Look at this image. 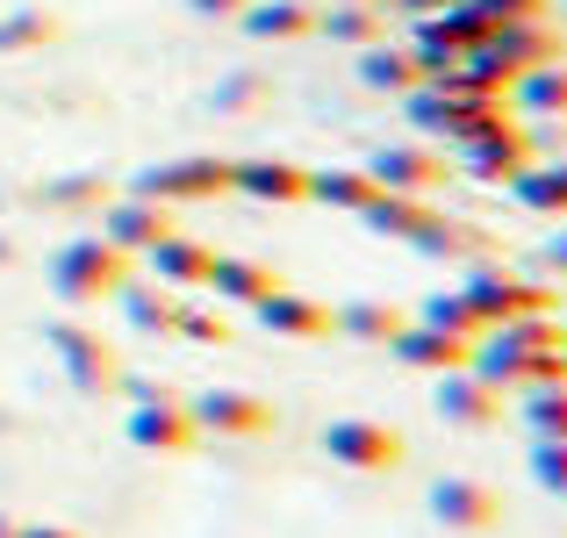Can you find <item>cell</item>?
Segmentation results:
<instances>
[{
  "label": "cell",
  "mask_w": 567,
  "mask_h": 538,
  "mask_svg": "<svg viewBox=\"0 0 567 538\" xmlns=\"http://www.w3.org/2000/svg\"><path fill=\"white\" fill-rule=\"evenodd\" d=\"M123 280H130V251H115L109 237H80V245H65L51 259V288H58V302H72V309L115 294Z\"/></svg>",
  "instance_id": "6da1fadb"
},
{
  "label": "cell",
  "mask_w": 567,
  "mask_h": 538,
  "mask_svg": "<svg viewBox=\"0 0 567 538\" xmlns=\"http://www.w3.org/2000/svg\"><path fill=\"white\" fill-rule=\"evenodd\" d=\"M323 453H331L338 467H360V474L402 467V438L388 424H367V416H338V424L323 431Z\"/></svg>",
  "instance_id": "7a4b0ae2"
},
{
  "label": "cell",
  "mask_w": 567,
  "mask_h": 538,
  "mask_svg": "<svg viewBox=\"0 0 567 538\" xmlns=\"http://www.w3.org/2000/svg\"><path fill=\"white\" fill-rule=\"evenodd\" d=\"M187 416H194V431H230V438H259V431H274V410H266L259 395H237V387H208Z\"/></svg>",
  "instance_id": "3957f363"
},
{
  "label": "cell",
  "mask_w": 567,
  "mask_h": 538,
  "mask_svg": "<svg viewBox=\"0 0 567 538\" xmlns=\"http://www.w3.org/2000/svg\"><path fill=\"white\" fill-rule=\"evenodd\" d=\"M431 517H439L445 531H488L503 517V503H496V488H482V482H439L431 488Z\"/></svg>",
  "instance_id": "277c9868"
},
{
  "label": "cell",
  "mask_w": 567,
  "mask_h": 538,
  "mask_svg": "<svg viewBox=\"0 0 567 538\" xmlns=\"http://www.w3.org/2000/svg\"><path fill=\"white\" fill-rule=\"evenodd\" d=\"M130 438L152 445V453H187L202 431H194V416H187V410H173V395H144V402H137V416H130Z\"/></svg>",
  "instance_id": "5b68a950"
},
{
  "label": "cell",
  "mask_w": 567,
  "mask_h": 538,
  "mask_svg": "<svg viewBox=\"0 0 567 538\" xmlns=\"http://www.w3.org/2000/svg\"><path fill=\"white\" fill-rule=\"evenodd\" d=\"M158 237H173L166 201H115L109 208V245L115 251H152Z\"/></svg>",
  "instance_id": "8992f818"
},
{
  "label": "cell",
  "mask_w": 567,
  "mask_h": 538,
  "mask_svg": "<svg viewBox=\"0 0 567 538\" xmlns=\"http://www.w3.org/2000/svg\"><path fill=\"white\" fill-rule=\"evenodd\" d=\"M439 410L453 416V424H467V431H482V424H496V387L482 381V373H467V366H453L439 381Z\"/></svg>",
  "instance_id": "52a82bcc"
},
{
  "label": "cell",
  "mask_w": 567,
  "mask_h": 538,
  "mask_svg": "<svg viewBox=\"0 0 567 538\" xmlns=\"http://www.w3.org/2000/svg\"><path fill=\"white\" fill-rule=\"evenodd\" d=\"M251 309H259V323L280 331V338H331V309L302 302V294H288V288H274L266 302H251Z\"/></svg>",
  "instance_id": "ba28073f"
},
{
  "label": "cell",
  "mask_w": 567,
  "mask_h": 538,
  "mask_svg": "<svg viewBox=\"0 0 567 538\" xmlns=\"http://www.w3.org/2000/svg\"><path fill=\"white\" fill-rule=\"evenodd\" d=\"M51 345H58V359L72 366V381H80V387H109V381H115V352L101 345V338H86V331H72V323H58Z\"/></svg>",
  "instance_id": "9c48e42d"
},
{
  "label": "cell",
  "mask_w": 567,
  "mask_h": 538,
  "mask_svg": "<svg viewBox=\"0 0 567 538\" xmlns=\"http://www.w3.org/2000/svg\"><path fill=\"white\" fill-rule=\"evenodd\" d=\"M367 173H374V187H388V194H424V187L445 179V166L431 152H381Z\"/></svg>",
  "instance_id": "30bf717a"
},
{
  "label": "cell",
  "mask_w": 567,
  "mask_h": 538,
  "mask_svg": "<svg viewBox=\"0 0 567 538\" xmlns=\"http://www.w3.org/2000/svg\"><path fill=\"white\" fill-rule=\"evenodd\" d=\"M245 29L288 43V37H309V29H317V8H309V0H245Z\"/></svg>",
  "instance_id": "8fae6325"
},
{
  "label": "cell",
  "mask_w": 567,
  "mask_h": 538,
  "mask_svg": "<svg viewBox=\"0 0 567 538\" xmlns=\"http://www.w3.org/2000/svg\"><path fill=\"white\" fill-rule=\"evenodd\" d=\"M388 345H395L402 359H410V366H439V373L467 366V352H474L467 338H453V331H431V323H424V331H395Z\"/></svg>",
  "instance_id": "7c38bea8"
},
{
  "label": "cell",
  "mask_w": 567,
  "mask_h": 538,
  "mask_svg": "<svg viewBox=\"0 0 567 538\" xmlns=\"http://www.w3.org/2000/svg\"><path fill=\"white\" fill-rule=\"evenodd\" d=\"M360 80H367V86H381V94H416V86H424V58L388 51V43H367Z\"/></svg>",
  "instance_id": "4fadbf2b"
},
{
  "label": "cell",
  "mask_w": 567,
  "mask_h": 538,
  "mask_svg": "<svg viewBox=\"0 0 567 538\" xmlns=\"http://www.w3.org/2000/svg\"><path fill=\"white\" fill-rule=\"evenodd\" d=\"M152 273L158 280H173V288H194V280H208V266H216V251H202V245H187V237H158L152 251Z\"/></svg>",
  "instance_id": "5bb4252c"
},
{
  "label": "cell",
  "mask_w": 567,
  "mask_h": 538,
  "mask_svg": "<svg viewBox=\"0 0 567 538\" xmlns=\"http://www.w3.org/2000/svg\"><path fill=\"white\" fill-rule=\"evenodd\" d=\"M208 288H216L223 302H266L280 280L266 273V266H251V259H223V251H216V266H208Z\"/></svg>",
  "instance_id": "9a60e30c"
},
{
  "label": "cell",
  "mask_w": 567,
  "mask_h": 538,
  "mask_svg": "<svg viewBox=\"0 0 567 538\" xmlns=\"http://www.w3.org/2000/svg\"><path fill=\"white\" fill-rule=\"evenodd\" d=\"M230 187L266 194V201H309V173H295V166H266V158H251V166H230Z\"/></svg>",
  "instance_id": "2e32d148"
},
{
  "label": "cell",
  "mask_w": 567,
  "mask_h": 538,
  "mask_svg": "<svg viewBox=\"0 0 567 538\" xmlns=\"http://www.w3.org/2000/svg\"><path fill=\"white\" fill-rule=\"evenodd\" d=\"M230 187V166H216V158H194V166H166L144 179V194H158V201H173V194H216Z\"/></svg>",
  "instance_id": "e0dca14e"
},
{
  "label": "cell",
  "mask_w": 567,
  "mask_h": 538,
  "mask_svg": "<svg viewBox=\"0 0 567 538\" xmlns=\"http://www.w3.org/2000/svg\"><path fill=\"white\" fill-rule=\"evenodd\" d=\"M115 302L130 309V323H137V331H173V323H181V309H173V294L166 288H137V280H123V288H115Z\"/></svg>",
  "instance_id": "ac0fdd59"
},
{
  "label": "cell",
  "mask_w": 567,
  "mask_h": 538,
  "mask_svg": "<svg viewBox=\"0 0 567 538\" xmlns=\"http://www.w3.org/2000/svg\"><path fill=\"white\" fill-rule=\"evenodd\" d=\"M309 194L331 208H367L381 187H374V173H309Z\"/></svg>",
  "instance_id": "d6986e66"
},
{
  "label": "cell",
  "mask_w": 567,
  "mask_h": 538,
  "mask_svg": "<svg viewBox=\"0 0 567 538\" xmlns=\"http://www.w3.org/2000/svg\"><path fill=\"white\" fill-rule=\"evenodd\" d=\"M317 29H331L338 43H360V51L388 37V29H381V8H352V0H346V8H331V14H317Z\"/></svg>",
  "instance_id": "ffe728a7"
},
{
  "label": "cell",
  "mask_w": 567,
  "mask_h": 538,
  "mask_svg": "<svg viewBox=\"0 0 567 538\" xmlns=\"http://www.w3.org/2000/svg\"><path fill=\"white\" fill-rule=\"evenodd\" d=\"M517 201H525V208H539V216H567V166L517 173Z\"/></svg>",
  "instance_id": "44dd1931"
},
{
  "label": "cell",
  "mask_w": 567,
  "mask_h": 538,
  "mask_svg": "<svg viewBox=\"0 0 567 538\" xmlns=\"http://www.w3.org/2000/svg\"><path fill=\"white\" fill-rule=\"evenodd\" d=\"M525 416H532V431H539L546 445H567V395L560 387H539V395L525 402Z\"/></svg>",
  "instance_id": "7402d4cb"
},
{
  "label": "cell",
  "mask_w": 567,
  "mask_h": 538,
  "mask_svg": "<svg viewBox=\"0 0 567 538\" xmlns=\"http://www.w3.org/2000/svg\"><path fill=\"white\" fill-rule=\"evenodd\" d=\"M525 108H567V72H554V65H539V72H525V80L511 86Z\"/></svg>",
  "instance_id": "603a6c76"
},
{
  "label": "cell",
  "mask_w": 567,
  "mask_h": 538,
  "mask_svg": "<svg viewBox=\"0 0 567 538\" xmlns=\"http://www.w3.org/2000/svg\"><path fill=\"white\" fill-rule=\"evenodd\" d=\"M424 323H431V331H453V338H474V331H482V323H474V309L460 302V294H431V302H424Z\"/></svg>",
  "instance_id": "cb8c5ba5"
},
{
  "label": "cell",
  "mask_w": 567,
  "mask_h": 538,
  "mask_svg": "<svg viewBox=\"0 0 567 538\" xmlns=\"http://www.w3.org/2000/svg\"><path fill=\"white\" fill-rule=\"evenodd\" d=\"M331 331H352V338H395L402 317H395V309H346V317H331Z\"/></svg>",
  "instance_id": "d4e9b609"
},
{
  "label": "cell",
  "mask_w": 567,
  "mask_h": 538,
  "mask_svg": "<svg viewBox=\"0 0 567 538\" xmlns=\"http://www.w3.org/2000/svg\"><path fill=\"white\" fill-rule=\"evenodd\" d=\"M51 37V14H8L0 22V51H29V43Z\"/></svg>",
  "instance_id": "484cf974"
},
{
  "label": "cell",
  "mask_w": 567,
  "mask_h": 538,
  "mask_svg": "<svg viewBox=\"0 0 567 538\" xmlns=\"http://www.w3.org/2000/svg\"><path fill=\"white\" fill-rule=\"evenodd\" d=\"M532 467H539V482L554 488V496H567V445H539V459H532Z\"/></svg>",
  "instance_id": "4316f807"
},
{
  "label": "cell",
  "mask_w": 567,
  "mask_h": 538,
  "mask_svg": "<svg viewBox=\"0 0 567 538\" xmlns=\"http://www.w3.org/2000/svg\"><path fill=\"white\" fill-rule=\"evenodd\" d=\"M194 14H245V0H187Z\"/></svg>",
  "instance_id": "83f0119b"
},
{
  "label": "cell",
  "mask_w": 567,
  "mask_h": 538,
  "mask_svg": "<svg viewBox=\"0 0 567 538\" xmlns=\"http://www.w3.org/2000/svg\"><path fill=\"white\" fill-rule=\"evenodd\" d=\"M14 538H80V531H65V525H22Z\"/></svg>",
  "instance_id": "f1b7e54d"
},
{
  "label": "cell",
  "mask_w": 567,
  "mask_h": 538,
  "mask_svg": "<svg viewBox=\"0 0 567 538\" xmlns=\"http://www.w3.org/2000/svg\"><path fill=\"white\" fill-rule=\"evenodd\" d=\"M546 259H554V266H567V237H554V245H546Z\"/></svg>",
  "instance_id": "f546056e"
},
{
  "label": "cell",
  "mask_w": 567,
  "mask_h": 538,
  "mask_svg": "<svg viewBox=\"0 0 567 538\" xmlns=\"http://www.w3.org/2000/svg\"><path fill=\"white\" fill-rule=\"evenodd\" d=\"M14 531H22V525H14V517H0V538H14Z\"/></svg>",
  "instance_id": "4dcf8cb0"
},
{
  "label": "cell",
  "mask_w": 567,
  "mask_h": 538,
  "mask_svg": "<svg viewBox=\"0 0 567 538\" xmlns=\"http://www.w3.org/2000/svg\"><path fill=\"white\" fill-rule=\"evenodd\" d=\"M331 8H346V0H331ZM352 8H381V0H352Z\"/></svg>",
  "instance_id": "1f68e13d"
},
{
  "label": "cell",
  "mask_w": 567,
  "mask_h": 538,
  "mask_svg": "<svg viewBox=\"0 0 567 538\" xmlns=\"http://www.w3.org/2000/svg\"><path fill=\"white\" fill-rule=\"evenodd\" d=\"M0 259H8V245H0Z\"/></svg>",
  "instance_id": "d6a6232c"
}]
</instances>
